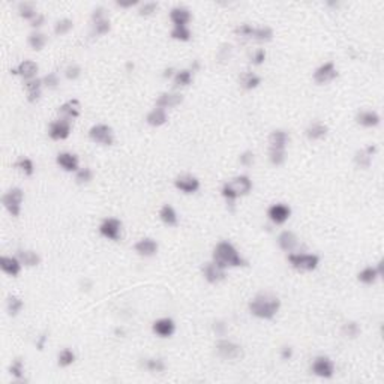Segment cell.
Here are the masks:
<instances>
[{
    "label": "cell",
    "instance_id": "obj_1",
    "mask_svg": "<svg viewBox=\"0 0 384 384\" xmlns=\"http://www.w3.org/2000/svg\"><path fill=\"white\" fill-rule=\"evenodd\" d=\"M281 308V299L273 293H260L249 302V312L260 320H272Z\"/></svg>",
    "mask_w": 384,
    "mask_h": 384
},
{
    "label": "cell",
    "instance_id": "obj_2",
    "mask_svg": "<svg viewBox=\"0 0 384 384\" xmlns=\"http://www.w3.org/2000/svg\"><path fill=\"white\" fill-rule=\"evenodd\" d=\"M213 261L218 263L221 267H242L246 266V261L240 257V254L237 252V249L234 248L233 243L222 240L219 242L215 249H213Z\"/></svg>",
    "mask_w": 384,
    "mask_h": 384
},
{
    "label": "cell",
    "instance_id": "obj_3",
    "mask_svg": "<svg viewBox=\"0 0 384 384\" xmlns=\"http://www.w3.org/2000/svg\"><path fill=\"white\" fill-rule=\"evenodd\" d=\"M287 131L276 129L269 137V159L273 165H282L285 162V149L288 144Z\"/></svg>",
    "mask_w": 384,
    "mask_h": 384
},
{
    "label": "cell",
    "instance_id": "obj_4",
    "mask_svg": "<svg viewBox=\"0 0 384 384\" xmlns=\"http://www.w3.org/2000/svg\"><path fill=\"white\" fill-rule=\"evenodd\" d=\"M251 191H252V180L248 176H237L224 183L221 194L230 204H233L239 197L248 195Z\"/></svg>",
    "mask_w": 384,
    "mask_h": 384
},
{
    "label": "cell",
    "instance_id": "obj_5",
    "mask_svg": "<svg viewBox=\"0 0 384 384\" xmlns=\"http://www.w3.org/2000/svg\"><path fill=\"white\" fill-rule=\"evenodd\" d=\"M288 263L291 264L293 269L299 272H312L318 267L320 264V257L315 254H288Z\"/></svg>",
    "mask_w": 384,
    "mask_h": 384
},
{
    "label": "cell",
    "instance_id": "obj_6",
    "mask_svg": "<svg viewBox=\"0 0 384 384\" xmlns=\"http://www.w3.org/2000/svg\"><path fill=\"white\" fill-rule=\"evenodd\" d=\"M234 33L242 38H251L258 42H267L273 38V30L267 26L264 27H252L249 24H240L234 29Z\"/></svg>",
    "mask_w": 384,
    "mask_h": 384
},
{
    "label": "cell",
    "instance_id": "obj_7",
    "mask_svg": "<svg viewBox=\"0 0 384 384\" xmlns=\"http://www.w3.org/2000/svg\"><path fill=\"white\" fill-rule=\"evenodd\" d=\"M24 198V192L20 188H11L9 191H6L2 197V203L3 207L12 215V216H18L21 212V203Z\"/></svg>",
    "mask_w": 384,
    "mask_h": 384
},
{
    "label": "cell",
    "instance_id": "obj_8",
    "mask_svg": "<svg viewBox=\"0 0 384 384\" xmlns=\"http://www.w3.org/2000/svg\"><path fill=\"white\" fill-rule=\"evenodd\" d=\"M216 353L219 357H222L225 360H237L240 357H243V348L228 339H219L216 342Z\"/></svg>",
    "mask_w": 384,
    "mask_h": 384
},
{
    "label": "cell",
    "instance_id": "obj_9",
    "mask_svg": "<svg viewBox=\"0 0 384 384\" xmlns=\"http://www.w3.org/2000/svg\"><path fill=\"white\" fill-rule=\"evenodd\" d=\"M89 137L92 141L99 143L102 146H111L114 143V132L113 128L104 123H98L93 125L92 128L89 129Z\"/></svg>",
    "mask_w": 384,
    "mask_h": 384
},
{
    "label": "cell",
    "instance_id": "obj_10",
    "mask_svg": "<svg viewBox=\"0 0 384 384\" xmlns=\"http://www.w3.org/2000/svg\"><path fill=\"white\" fill-rule=\"evenodd\" d=\"M99 233L110 240H119L122 236V222L116 218H107L99 225Z\"/></svg>",
    "mask_w": 384,
    "mask_h": 384
},
{
    "label": "cell",
    "instance_id": "obj_11",
    "mask_svg": "<svg viewBox=\"0 0 384 384\" xmlns=\"http://www.w3.org/2000/svg\"><path fill=\"white\" fill-rule=\"evenodd\" d=\"M312 374L320 378H330L335 374V365L327 356H318L312 362Z\"/></svg>",
    "mask_w": 384,
    "mask_h": 384
},
{
    "label": "cell",
    "instance_id": "obj_12",
    "mask_svg": "<svg viewBox=\"0 0 384 384\" xmlns=\"http://www.w3.org/2000/svg\"><path fill=\"white\" fill-rule=\"evenodd\" d=\"M71 134V122L69 119H57L54 122L50 123L48 126V135L51 140L60 141V140H66Z\"/></svg>",
    "mask_w": 384,
    "mask_h": 384
},
{
    "label": "cell",
    "instance_id": "obj_13",
    "mask_svg": "<svg viewBox=\"0 0 384 384\" xmlns=\"http://www.w3.org/2000/svg\"><path fill=\"white\" fill-rule=\"evenodd\" d=\"M338 77V69L333 62H326V63L320 65L315 72H314V81L317 84H326L333 81Z\"/></svg>",
    "mask_w": 384,
    "mask_h": 384
},
{
    "label": "cell",
    "instance_id": "obj_14",
    "mask_svg": "<svg viewBox=\"0 0 384 384\" xmlns=\"http://www.w3.org/2000/svg\"><path fill=\"white\" fill-rule=\"evenodd\" d=\"M203 275L209 284H218L225 279V269L215 261H209L203 266Z\"/></svg>",
    "mask_w": 384,
    "mask_h": 384
},
{
    "label": "cell",
    "instance_id": "obj_15",
    "mask_svg": "<svg viewBox=\"0 0 384 384\" xmlns=\"http://www.w3.org/2000/svg\"><path fill=\"white\" fill-rule=\"evenodd\" d=\"M290 215H291V209L288 207L287 204H284V203L272 204V206L267 209V216H269V219L276 225H281L284 224V222H287Z\"/></svg>",
    "mask_w": 384,
    "mask_h": 384
},
{
    "label": "cell",
    "instance_id": "obj_16",
    "mask_svg": "<svg viewBox=\"0 0 384 384\" xmlns=\"http://www.w3.org/2000/svg\"><path fill=\"white\" fill-rule=\"evenodd\" d=\"M375 153H377V146H375V144H369V146H366L365 149H360V150L356 152V155H354V162H356V165H357L359 168L366 170V168L371 167L372 158H374Z\"/></svg>",
    "mask_w": 384,
    "mask_h": 384
},
{
    "label": "cell",
    "instance_id": "obj_17",
    "mask_svg": "<svg viewBox=\"0 0 384 384\" xmlns=\"http://www.w3.org/2000/svg\"><path fill=\"white\" fill-rule=\"evenodd\" d=\"M174 186L185 194H194L200 189V180L192 174H183L174 180Z\"/></svg>",
    "mask_w": 384,
    "mask_h": 384
},
{
    "label": "cell",
    "instance_id": "obj_18",
    "mask_svg": "<svg viewBox=\"0 0 384 384\" xmlns=\"http://www.w3.org/2000/svg\"><path fill=\"white\" fill-rule=\"evenodd\" d=\"M38 69H39V66H38L36 62H33V60H24V62H21V63L18 65L17 68L11 69V74H12V75H20L21 78H24L26 81H29V80H33V78L36 77Z\"/></svg>",
    "mask_w": 384,
    "mask_h": 384
},
{
    "label": "cell",
    "instance_id": "obj_19",
    "mask_svg": "<svg viewBox=\"0 0 384 384\" xmlns=\"http://www.w3.org/2000/svg\"><path fill=\"white\" fill-rule=\"evenodd\" d=\"M158 248H159L158 243L150 237H144L134 245L135 252L141 257H153L158 252Z\"/></svg>",
    "mask_w": 384,
    "mask_h": 384
},
{
    "label": "cell",
    "instance_id": "obj_20",
    "mask_svg": "<svg viewBox=\"0 0 384 384\" xmlns=\"http://www.w3.org/2000/svg\"><path fill=\"white\" fill-rule=\"evenodd\" d=\"M56 162L60 168H63L68 173H77L78 168V156L71 152H62L56 156Z\"/></svg>",
    "mask_w": 384,
    "mask_h": 384
},
{
    "label": "cell",
    "instance_id": "obj_21",
    "mask_svg": "<svg viewBox=\"0 0 384 384\" xmlns=\"http://www.w3.org/2000/svg\"><path fill=\"white\" fill-rule=\"evenodd\" d=\"M357 123L363 128H375L380 125L381 122V117L377 111H372V110H363L357 114L356 117Z\"/></svg>",
    "mask_w": 384,
    "mask_h": 384
},
{
    "label": "cell",
    "instance_id": "obj_22",
    "mask_svg": "<svg viewBox=\"0 0 384 384\" xmlns=\"http://www.w3.org/2000/svg\"><path fill=\"white\" fill-rule=\"evenodd\" d=\"M191 18V11L185 6H174L170 11V20L174 26H188Z\"/></svg>",
    "mask_w": 384,
    "mask_h": 384
},
{
    "label": "cell",
    "instance_id": "obj_23",
    "mask_svg": "<svg viewBox=\"0 0 384 384\" xmlns=\"http://www.w3.org/2000/svg\"><path fill=\"white\" fill-rule=\"evenodd\" d=\"M0 267H2V270H3L6 275H9V276H17V275H20L23 264H21V261L18 260V257L3 255L0 258Z\"/></svg>",
    "mask_w": 384,
    "mask_h": 384
},
{
    "label": "cell",
    "instance_id": "obj_24",
    "mask_svg": "<svg viewBox=\"0 0 384 384\" xmlns=\"http://www.w3.org/2000/svg\"><path fill=\"white\" fill-rule=\"evenodd\" d=\"M278 246L282 249V251H285V252H293L297 246H299V239H297V236L293 233V231H282L279 236H278Z\"/></svg>",
    "mask_w": 384,
    "mask_h": 384
},
{
    "label": "cell",
    "instance_id": "obj_25",
    "mask_svg": "<svg viewBox=\"0 0 384 384\" xmlns=\"http://www.w3.org/2000/svg\"><path fill=\"white\" fill-rule=\"evenodd\" d=\"M183 102V95L182 93H174V92H164L158 96L156 99V107L159 108H173L177 107Z\"/></svg>",
    "mask_w": 384,
    "mask_h": 384
},
{
    "label": "cell",
    "instance_id": "obj_26",
    "mask_svg": "<svg viewBox=\"0 0 384 384\" xmlns=\"http://www.w3.org/2000/svg\"><path fill=\"white\" fill-rule=\"evenodd\" d=\"M152 330L159 336V338H170L174 330H176V324L171 318H159L153 323Z\"/></svg>",
    "mask_w": 384,
    "mask_h": 384
},
{
    "label": "cell",
    "instance_id": "obj_27",
    "mask_svg": "<svg viewBox=\"0 0 384 384\" xmlns=\"http://www.w3.org/2000/svg\"><path fill=\"white\" fill-rule=\"evenodd\" d=\"M381 276H383V273L378 270V267L368 266V267H365L363 270L359 272L357 279H359L362 284H365V285H372V284H375L377 279L381 278Z\"/></svg>",
    "mask_w": 384,
    "mask_h": 384
},
{
    "label": "cell",
    "instance_id": "obj_28",
    "mask_svg": "<svg viewBox=\"0 0 384 384\" xmlns=\"http://www.w3.org/2000/svg\"><path fill=\"white\" fill-rule=\"evenodd\" d=\"M167 120H168V116H167L165 110H164V108H159V107L153 108V110L146 116L147 125H150V126H153V128H159L162 125H165Z\"/></svg>",
    "mask_w": 384,
    "mask_h": 384
},
{
    "label": "cell",
    "instance_id": "obj_29",
    "mask_svg": "<svg viewBox=\"0 0 384 384\" xmlns=\"http://www.w3.org/2000/svg\"><path fill=\"white\" fill-rule=\"evenodd\" d=\"M42 78H33L24 83V87L27 90V101L29 102H36L41 98V90H42Z\"/></svg>",
    "mask_w": 384,
    "mask_h": 384
},
{
    "label": "cell",
    "instance_id": "obj_30",
    "mask_svg": "<svg viewBox=\"0 0 384 384\" xmlns=\"http://www.w3.org/2000/svg\"><path fill=\"white\" fill-rule=\"evenodd\" d=\"M59 111L65 116V119H75L80 116V101L69 99L59 107Z\"/></svg>",
    "mask_w": 384,
    "mask_h": 384
},
{
    "label": "cell",
    "instance_id": "obj_31",
    "mask_svg": "<svg viewBox=\"0 0 384 384\" xmlns=\"http://www.w3.org/2000/svg\"><path fill=\"white\" fill-rule=\"evenodd\" d=\"M327 131H329V128H327L324 123H321V122H314V123H311V125L306 128L305 134H306L308 140L317 141V140H321V138H324V137L327 135Z\"/></svg>",
    "mask_w": 384,
    "mask_h": 384
},
{
    "label": "cell",
    "instance_id": "obj_32",
    "mask_svg": "<svg viewBox=\"0 0 384 384\" xmlns=\"http://www.w3.org/2000/svg\"><path fill=\"white\" fill-rule=\"evenodd\" d=\"M159 219L165 225H168V227H174V225H177V222H179L177 213H176L174 207L170 206V204H164L161 207Z\"/></svg>",
    "mask_w": 384,
    "mask_h": 384
},
{
    "label": "cell",
    "instance_id": "obj_33",
    "mask_svg": "<svg viewBox=\"0 0 384 384\" xmlns=\"http://www.w3.org/2000/svg\"><path fill=\"white\" fill-rule=\"evenodd\" d=\"M239 81H240V86H242L243 89H246V90H252V89H257V87L261 84V77H260V75H257L255 72H249V71H246V72H243V74L240 75Z\"/></svg>",
    "mask_w": 384,
    "mask_h": 384
},
{
    "label": "cell",
    "instance_id": "obj_34",
    "mask_svg": "<svg viewBox=\"0 0 384 384\" xmlns=\"http://www.w3.org/2000/svg\"><path fill=\"white\" fill-rule=\"evenodd\" d=\"M18 260L21 261L23 266H27V267H35L41 263V257L38 255L35 251H30V249H21L18 251Z\"/></svg>",
    "mask_w": 384,
    "mask_h": 384
},
{
    "label": "cell",
    "instance_id": "obj_35",
    "mask_svg": "<svg viewBox=\"0 0 384 384\" xmlns=\"http://www.w3.org/2000/svg\"><path fill=\"white\" fill-rule=\"evenodd\" d=\"M24 303L23 300L18 297V296H9L8 297V302H6V309H8V314L11 317H15L20 314V311L23 309Z\"/></svg>",
    "mask_w": 384,
    "mask_h": 384
},
{
    "label": "cell",
    "instance_id": "obj_36",
    "mask_svg": "<svg viewBox=\"0 0 384 384\" xmlns=\"http://www.w3.org/2000/svg\"><path fill=\"white\" fill-rule=\"evenodd\" d=\"M27 42H29V45L32 47V50H35V51H41V50L45 47V44H47V36L41 32H33L29 35Z\"/></svg>",
    "mask_w": 384,
    "mask_h": 384
},
{
    "label": "cell",
    "instance_id": "obj_37",
    "mask_svg": "<svg viewBox=\"0 0 384 384\" xmlns=\"http://www.w3.org/2000/svg\"><path fill=\"white\" fill-rule=\"evenodd\" d=\"M18 14H20V17H21V18L32 21L33 18H35L39 12H36V9H35L33 3L24 2V3H20V5H18Z\"/></svg>",
    "mask_w": 384,
    "mask_h": 384
},
{
    "label": "cell",
    "instance_id": "obj_38",
    "mask_svg": "<svg viewBox=\"0 0 384 384\" xmlns=\"http://www.w3.org/2000/svg\"><path fill=\"white\" fill-rule=\"evenodd\" d=\"M192 83V71L191 69H182V71H177L176 75H174V84L176 86H189Z\"/></svg>",
    "mask_w": 384,
    "mask_h": 384
},
{
    "label": "cell",
    "instance_id": "obj_39",
    "mask_svg": "<svg viewBox=\"0 0 384 384\" xmlns=\"http://www.w3.org/2000/svg\"><path fill=\"white\" fill-rule=\"evenodd\" d=\"M170 36L176 41L186 42L191 39V30L188 29V26H174L173 30L170 32Z\"/></svg>",
    "mask_w": 384,
    "mask_h": 384
},
{
    "label": "cell",
    "instance_id": "obj_40",
    "mask_svg": "<svg viewBox=\"0 0 384 384\" xmlns=\"http://www.w3.org/2000/svg\"><path fill=\"white\" fill-rule=\"evenodd\" d=\"M74 362H75V353L72 351L71 348H63L62 351L59 353V356H57V363L62 368L71 366Z\"/></svg>",
    "mask_w": 384,
    "mask_h": 384
},
{
    "label": "cell",
    "instance_id": "obj_41",
    "mask_svg": "<svg viewBox=\"0 0 384 384\" xmlns=\"http://www.w3.org/2000/svg\"><path fill=\"white\" fill-rule=\"evenodd\" d=\"M9 374L15 380H24V363L21 359H15L9 366Z\"/></svg>",
    "mask_w": 384,
    "mask_h": 384
},
{
    "label": "cell",
    "instance_id": "obj_42",
    "mask_svg": "<svg viewBox=\"0 0 384 384\" xmlns=\"http://www.w3.org/2000/svg\"><path fill=\"white\" fill-rule=\"evenodd\" d=\"M14 165H15V168H18L26 176H32L33 173H35V165H33L32 159H29V158L23 156V158H20V159L17 161Z\"/></svg>",
    "mask_w": 384,
    "mask_h": 384
},
{
    "label": "cell",
    "instance_id": "obj_43",
    "mask_svg": "<svg viewBox=\"0 0 384 384\" xmlns=\"http://www.w3.org/2000/svg\"><path fill=\"white\" fill-rule=\"evenodd\" d=\"M360 333V327L356 321H347L344 326H342V335L345 338H350V339H354L357 338Z\"/></svg>",
    "mask_w": 384,
    "mask_h": 384
},
{
    "label": "cell",
    "instance_id": "obj_44",
    "mask_svg": "<svg viewBox=\"0 0 384 384\" xmlns=\"http://www.w3.org/2000/svg\"><path fill=\"white\" fill-rule=\"evenodd\" d=\"M92 179H93V171H92L90 168H87V167L80 168V170L77 171V174H75V180H77L78 185H86V183H89Z\"/></svg>",
    "mask_w": 384,
    "mask_h": 384
},
{
    "label": "cell",
    "instance_id": "obj_45",
    "mask_svg": "<svg viewBox=\"0 0 384 384\" xmlns=\"http://www.w3.org/2000/svg\"><path fill=\"white\" fill-rule=\"evenodd\" d=\"M144 366H146V369H149L152 372H162V371H165V362L162 359H146Z\"/></svg>",
    "mask_w": 384,
    "mask_h": 384
},
{
    "label": "cell",
    "instance_id": "obj_46",
    "mask_svg": "<svg viewBox=\"0 0 384 384\" xmlns=\"http://www.w3.org/2000/svg\"><path fill=\"white\" fill-rule=\"evenodd\" d=\"M72 27H74L72 20H69V18H62V20H59V21L54 24V33L59 35V36H60V35H66Z\"/></svg>",
    "mask_w": 384,
    "mask_h": 384
},
{
    "label": "cell",
    "instance_id": "obj_47",
    "mask_svg": "<svg viewBox=\"0 0 384 384\" xmlns=\"http://www.w3.org/2000/svg\"><path fill=\"white\" fill-rule=\"evenodd\" d=\"M110 29H111V23L108 18H102V20L93 23V32L96 35H105V33L110 32Z\"/></svg>",
    "mask_w": 384,
    "mask_h": 384
},
{
    "label": "cell",
    "instance_id": "obj_48",
    "mask_svg": "<svg viewBox=\"0 0 384 384\" xmlns=\"http://www.w3.org/2000/svg\"><path fill=\"white\" fill-rule=\"evenodd\" d=\"M42 83H44V86L48 87V89H56V87L59 86L60 80H59V77H57L56 72H48V74L42 78Z\"/></svg>",
    "mask_w": 384,
    "mask_h": 384
},
{
    "label": "cell",
    "instance_id": "obj_49",
    "mask_svg": "<svg viewBox=\"0 0 384 384\" xmlns=\"http://www.w3.org/2000/svg\"><path fill=\"white\" fill-rule=\"evenodd\" d=\"M156 9H158V2H146L144 5H141L138 14H140L141 17H149V15H152Z\"/></svg>",
    "mask_w": 384,
    "mask_h": 384
},
{
    "label": "cell",
    "instance_id": "obj_50",
    "mask_svg": "<svg viewBox=\"0 0 384 384\" xmlns=\"http://www.w3.org/2000/svg\"><path fill=\"white\" fill-rule=\"evenodd\" d=\"M65 75H66L68 80H72V81H74V80H77V78L81 75V68L75 63L69 65V66L65 69Z\"/></svg>",
    "mask_w": 384,
    "mask_h": 384
},
{
    "label": "cell",
    "instance_id": "obj_51",
    "mask_svg": "<svg viewBox=\"0 0 384 384\" xmlns=\"http://www.w3.org/2000/svg\"><path fill=\"white\" fill-rule=\"evenodd\" d=\"M239 161H240V164H242L243 167H251V165L254 164V161H255V155H254V152H251V150H245V152L239 156Z\"/></svg>",
    "mask_w": 384,
    "mask_h": 384
},
{
    "label": "cell",
    "instance_id": "obj_52",
    "mask_svg": "<svg viewBox=\"0 0 384 384\" xmlns=\"http://www.w3.org/2000/svg\"><path fill=\"white\" fill-rule=\"evenodd\" d=\"M266 56H267L266 50H264V48H258L255 53L252 54V60H251V62L258 66V65L264 63V60H266Z\"/></svg>",
    "mask_w": 384,
    "mask_h": 384
},
{
    "label": "cell",
    "instance_id": "obj_53",
    "mask_svg": "<svg viewBox=\"0 0 384 384\" xmlns=\"http://www.w3.org/2000/svg\"><path fill=\"white\" fill-rule=\"evenodd\" d=\"M218 57H219L221 60H228V59L231 57V45H224L222 48H219Z\"/></svg>",
    "mask_w": 384,
    "mask_h": 384
},
{
    "label": "cell",
    "instance_id": "obj_54",
    "mask_svg": "<svg viewBox=\"0 0 384 384\" xmlns=\"http://www.w3.org/2000/svg\"><path fill=\"white\" fill-rule=\"evenodd\" d=\"M102 18H105V8L99 6V8H96L95 11H93V14H92V21L96 23V21H99Z\"/></svg>",
    "mask_w": 384,
    "mask_h": 384
},
{
    "label": "cell",
    "instance_id": "obj_55",
    "mask_svg": "<svg viewBox=\"0 0 384 384\" xmlns=\"http://www.w3.org/2000/svg\"><path fill=\"white\" fill-rule=\"evenodd\" d=\"M293 357V348L290 345H285L281 348V359L282 360H290Z\"/></svg>",
    "mask_w": 384,
    "mask_h": 384
},
{
    "label": "cell",
    "instance_id": "obj_56",
    "mask_svg": "<svg viewBox=\"0 0 384 384\" xmlns=\"http://www.w3.org/2000/svg\"><path fill=\"white\" fill-rule=\"evenodd\" d=\"M213 329H215V332H216L218 335H224L225 330H227V324H225L224 321H215Z\"/></svg>",
    "mask_w": 384,
    "mask_h": 384
},
{
    "label": "cell",
    "instance_id": "obj_57",
    "mask_svg": "<svg viewBox=\"0 0 384 384\" xmlns=\"http://www.w3.org/2000/svg\"><path fill=\"white\" fill-rule=\"evenodd\" d=\"M44 21H45V17L42 15V14H38L35 18H33L32 21V27H35V29H38V27H41L42 24H44Z\"/></svg>",
    "mask_w": 384,
    "mask_h": 384
},
{
    "label": "cell",
    "instance_id": "obj_58",
    "mask_svg": "<svg viewBox=\"0 0 384 384\" xmlns=\"http://www.w3.org/2000/svg\"><path fill=\"white\" fill-rule=\"evenodd\" d=\"M47 339H48V336H47V333H42L39 338H38V341H36V348L38 350H44V347H45V342H47Z\"/></svg>",
    "mask_w": 384,
    "mask_h": 384
},
{
    "label": "cell",
    "instance_id": "obj_59",
    "mask_svg": "<svg viewBox=\"0 0 384 384\" xmlns=\"http://www.w3.org/2000/svg\"><path fill=\"white\" fill-rule=\"evenodd\" d=\"M116 5H117V6H120V8H132V6L138 5V2H137V0H129V2H116Z\"/></svg>",
    "mask_w": 384,
    "mask_h": 384
},
{
    "label": "cell",
    "instance_id": "obj_60",
    "mask_svg": "<svg viewBox=\"0 0 384 384\" xmlns=\"http://www.w3.org/2000/svg\"><path fill=\"white\" fill-rule=\"evenodd\" d=\"M176 72H177V71H174V68H168V69H165V71H164V74H162V75H164V78H171V77H174V75H176Z\"/></svg>",
    "mask_w": 384,
    "mask_h": 384
},
{
    "label": "cell",
    "instance_id": "obj_61",
    "mask_svg": "<svg viewBox=\"0 0 384 384\" xmlns=\"http://www.w3.org/2000/svg\"><path fill=\"white\" fill-rule=\"evenodd\" d=\"M197 69H200V62H198V60H194V63L191 65V71L194 72V71H197Z\"/></svg>",
    "mask_w": 384,
    "mask_h": 384
},
{
    "label": "cell",
    "instance_id": "obj_62",
    "mask_svg": "<svg viewBox=\"0 0 384 384\" xmlns=\"http://www.w3.org/2000/svg\"><path fill=\"white\" fill-rule=\"evenodd\" d=\"M116 335H125V330L123 329H116Z\"/></svg>",
    "mask_w": 384,
    "mask_h": 384
},
{
    "label": "cell",
    "instance_id": "obj_63",
    "mask_svg": "<svg viewBox=\"0 0 384 384\" xmlns=\"http://www.w3.org/2000/svg\"><path fill=\"white\" fill-rule=\"evenodd\" d=\"M126 68H128V69H134V63L128 62V63H126Z\"/></svg>",
    "mask_w": 384,
    "mask_h": 384
}]
</instances>
